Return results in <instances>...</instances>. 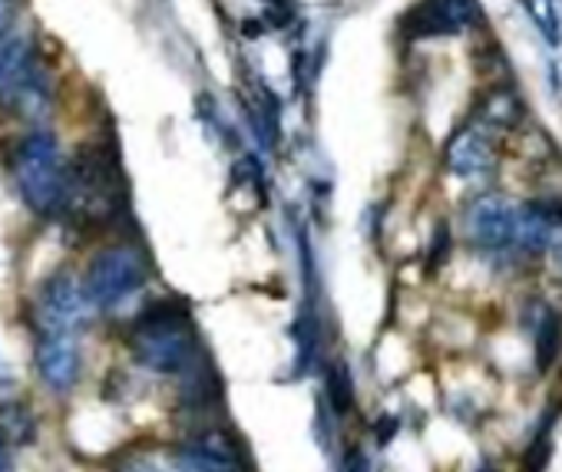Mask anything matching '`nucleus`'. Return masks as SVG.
I'll list each match as a JSON object with an SVG mask.
<instances>
[{"label": "nucleus", "instance_id": "f257e3e1", "mask_svg": "<svg viewBox=\"0 0 562 472\" xmlns=\"http://www.w3.org/2000/svg\"><path fill=\"white\" fill-rule=\"evenodd\" d=\"M130 350L140 367L166 377H182L202 358L205 347L192 330L186 301H156L130 327Z\"/></svg>", "mask_w": 562, "mask_h": 472}, {"label": "nucleus", "instance_id": "f03ea898", "mask_svg": "<svg viewBox=\"0 0 562 472\" xmlns=\"http://www.w3.org/2000/svg\"><path fill=\"white\" fill-rule=\"evenodd\" d=\"M11 169L31 211L57 215L70 205V166L60 159V143L50 130L27 133L11 153Z\"/></svg>", "mask_w": 562, "mask_h": 472}, {"label": "nucleus", "instance_id": "7ed1b4c3", "mask_svg": "<svg viewBox=\"0 0 562 472\" xmlns=\"http://www.w3.org/2000/svg\"><path fill=\"white\" fill-rule=\"evenodd\" d=\"M150 281V262L136 245H112L106 252H99L83 281V301L99 307V311H117L120 304H127L133 294H140Z\"/></svg>", "mask_w": 562, "mask_h": 472}, {"label": "nucleus", "instance_id": "20e7f679", "mask_svg": "<svg viewBox=\"0 0 562 472\" xmlns=\"http://www.w3.org/2000/svg\"><path fill=\"white\" fill-rule=\"evenodd\" d=\"M83 291L80 285L60 271L44 281L37 301H34V327L37 334H73L83 324Z\"/></svg>", "mask_w": 562, "mask_h": 472}, {"label": "nucleus", "instance_id": "39448f33", "mask_svg": "<svg viewBox=\"0 0 562 472\" xmlns=\"http://www.w3.org/2000/svg\"><path fill=\"white\" fill-rule=\"evenodd\" d=\"M176 472H249L242 465V443L229 429H205L172 452Z\"/></svg>", "mask_w": 562, "mask_h": 472}, {"label": "nucleus", "instance_id": "423d86ee", "mask_svg": "<svg viewBox=\"0 0 562 472\" xmlns=\"http://www.w3.org/2000/svg\"><path fill=\"white\" fill-rule=\"evenodd\" d=\"M37 374L53 394H70L80 377V350L73 334H37Z\"/></svg>", "mask_w": 562, "mask_h": 472}, {"label": "nucleus", "instance_id": "0eeeda50", "mask_svg": "<svg viewBox=\"0 0 562 472\" xmlns=\"http://www.w3.org/2000/svg\"><path fill=\"white\" fill-rule=\"evenodd\" d=\"M474 231L487 245H503L513 234V215L506 211L503 202H483L474 211Z\"/></svg>", "mask_w": 562, "mask_h": 472}, {"label": "nucleus", "instance_id": "6e6552de", "mask_svg": "<svg viewBox=\"0 0 562 472\" xmlns=\"http://www.w3.org/2000/svg\"><path fill=\"white\" fill-rule=\"evenodd\" d=\"M404 31H407L410 37H433V34H454L457 27L450 24V17H446V11H443L440 0H427V4H420V8H414V11L407 14Z\"/></svg>", "mask_w": 562, "mask_h": 472}, {"label": "nucleus", "instance_id": "1a4fd4ad", "mask_svg": "<svg viewBox=\"0 0 562 472\" xmlns=\"http://www.w3.org/2000/svg\"><path fill=\"white\" fill-rule=\"evenodd\" d=\"M324 400L331 403V410L337 416H345L355 407V377H351L348 364L337 361L324 371Z\"/></svg>", "mask_w": 562, "mask_h": 472}, {"label": "nucleus", "instance_id": "9d476101", "mask_svg": "<svg viewBox=\"0 0 562 472\" xmlns=\"http://www.w3.org/2000/svg\"><path fill=\"white\" fill-rule=\"evenodd\" d=\"M27 66H31V60H27V44L24 40L0 44V89H8Z\"/></svg>", "mask_w": 562, "mask_h": 472}, {"label": "nucleus", "instance_id": "9b49d317", "mask_svg": "<svg viewBox=\"0 0 562 472\" xmlns=\"http://www.w3.org/2000/svg\"><path fill=\"white\" fill-rule=\"evenodd\" d=\"M450 166H454L457 172L470 176L483 166V146L474 140V136H464L454 149H450Z\"/></svg>", "mask_w": 562, "mask_h": 472}, {"label": "nucleus", "instance_id": "f8f14e48", "mask_svg": "<svg viewBox=\"0 0 562 472\" xmlns=\"http://www.w3.org/2000/svg\"><path fill=\"white\" fill-rule=\"evenodd\" d=\"M14 21H17V4H14V0H0V44L11 37Z\"/></svg>", "mask_w": 562, "mask_h": 472}, {"label": "nucleus", "instance_id": "ddd939ff", "mask_svg": "<svg viewBox=\"0 0 562 472\" xmlns=\"http://www.w3.org/2000/svg\"><path fill=\"white\" fill-rule=\"evenodd\" d=\"M0 472H14V439L0 426Z\"/></svg>", "mask_w": 562, "mask_h": 472}, {"label": "nucleus", "instance_id": "4468645a", "mask_svg": "<svg viewBox=\"0 0 562 472\" xmlns=\"http://www.w3.org/2000/svg\"><path fill=\"white\" fill-rule=\"evenodd\" d=\"M342 472H368V459L358 446H348L345 449V459H342Z\"/></svg>", "mask_w": 562, "mask_h": 472}, {"label": "nucleus", "instance_id": "2eb2a0df", "mask_svg": "<svg viewBox=\"0 0 562 472\" xmlns=\"http://www.w3.org/2000/svg\"><path fill=\"white\" fill-rule=\"evenodd\" d=\"M318 439H321L324 449L331 446V423H327V410L321 403H318Z\"/></svg>", "mask_w": 562, "mask_h": 472}, {"label": "nucleus", "instance_id": "dca6fc26", "mask_svg": "<svg viewBox=\"0 0 562 472\" xmlns=\"http://www.w3.org/2000/svg\"><path fill=\"white\" fill-rule=\"evenodd\" d=\"M120 472H163L156 462H146V459H136V462H130V465H123Z\"/></svg>", "mask_w": 562, "mask_h": 472}, {"label": "nucleus", "instance_id": "f3484780", "mask_svg": "<svg viewBox=\"0 0 562 472\" xmlns=\"http://www.w3.org/2000/svg\"><path fill=\"white\" fill-rule=\"evenodd\" d=\"M0 377H4V371H0Z\"/></svg>", "mask_w": 562, "mask_h": 472}]
</instances>
